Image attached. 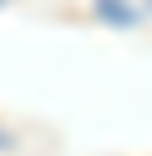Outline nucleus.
Masks as SVG:
<instances>
[{"mask_svg":"<svg viewBox=\"0 0 152 156\" xmlns=\"http://www.w3.org/2000/svg\"><path fill=\"white\" fill-rule=\"evenodd\" d=\"M98 13H107V18H117V23H130V13L121 9V5H112V0H98Z\"/></svg>","mask_w":152,"mask_h":156,"instance_id":"f257e3e1","label":"nucleus"}]
</instances>
